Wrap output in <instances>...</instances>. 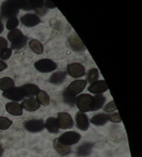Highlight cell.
Returning <instances> with one entry per match:
<instances>
[{
	"mask_svg": "<svg viewBox=\"0 0 142 157\" xmlns=\"http://www.w3.org/2000/svg\"><path fill=\"white\" fill-rule=\"evenodd\" d=\"M12 55V50L9 48H4L2 51H0V59L3 60H6L9 59Z\"/></svg>",
	"mask_w": 142,
	"mask_h": 157,
	"instance_id": "cell-33",
	"label": "cell"
},
{
	"mask_svg": "<svg viewBox=\"0 0 142 157\" xmlns=\"http://www.w3.org/2000/svg\"><path fill=\"white\" fill-rule=\"evenodd\" d=\"M3 152H4V149L2 147V145H1V143H0V157L2 156Z\"/></svg>",
	"mask_w": 142,
	"mask_h": 157,
	"instance_id": "cell-38",
	"label": "cell"
},
{
	"mask_svg": "<svg viewBox=\"0 0 142 157\" xmlns=\"http://www.w3.org/2000/svg\"><path fill=\"white\" fill-rule=\"evenodd\" d=\"M6 110L13 116H22L23 114V108L21 105L15 102H8L6 105Z\"/></svg>",
	"mask_w": 142,
	"mask_h": 157,
	"instance_id": "cell-16",
	"label": "cell"
},
{
	"mask_svg": "<svg viewBox=\"0 0 142 157\" xmlns=\"http://www.w3.org/2000/svg\"><path fill=\"white\" fill-rule=\"evenodd\" d=\"M107 115L108 120L110 121L112 123H118L121 122V118L120 117V115L118 112H112V113H109Z\"/></svg>",
	"mask_w": 142,
	"mask_h": 157,
	"instance_id": "cell-32",
	"label": "cell"
},
{
	"mask_svg": "<svg viewBox=\"0 0 142 157\" xmlns=\"http://www.w3.org/2000/svg\"><path fill=\"white\" fill-rule=\"evenodd\" d=\"M67 76V71H59L51 75L49 78V82L54 85H61L64 82Z\"/></svg>",
	"mask_w": 142,
	"mask_h": 157,
	"instance_id": "cell-19",
	"label": "cell"
},
{
	"mask_svg": "<svg viewBox=\"0 0 142 157\" xmlns=\"http://www.w3.org/2000/svg\"><path fill=\"white\" fill-rule=\"evenodd\" d=\"M36 100L40 105H42L44 106H47L49 105L50 98L48 94L45 91L40 90L36 94Z\"/></svg>",
	"mask_w": 142,
	"mask_h": 157,
	"instance_id": "cell-25",
	"label": "cell"
},
{
	"mask_svg": "<svg viewBox=\"0 0 142 157\" xmlns=\"http://www.w3.org/2000/svg\"><path fill=\"white\" fill-rule=\"evenodd\" d=\"M21 106L28 112H35L40 109V104L35 98H28L22 102Z\"/></svg>",
	"mask_w": 142,
	"mask_h": 157,
	"instance_id": "cell-17",
	"label": "cell"
},
{
	"mask_svg": "<svg viewBox=\"0 0 142 157\" xmlns=\"http://www.w3.org/2000/svg\"><path fill=\"white\" fill-rule=\"evenodd\" d=\"M108 121L107 115L103 113H99L93 116L90 119V122L94 125L97 126H102L107 123Z\"/></svg>",
	"mask_w": 142,
	"mask_h": 157,
	"instance_id": "cell-22",
	"label": "cell"
},
{
	"mask_svg": "<svg viewBox=\"0 0 142 157\" xmlns=\"http://www.w3.org/2000/svg\"><path fill=\"white\" fill-rule=\"evenodd\" d=\"M45 128L48 132L52 134H57L59 132V125L57 119L54 117H49L46 119L45 123Z\"/></svg>",
	"mask_w": 142,
	"mask_h": 157,
	"instance_id": "cell-18",
	"label": "cell"
},
{
	"mask_svg": "<svg viewBox=\"0 0 142 157\" xmlns=\"http://www.w3.org/2000/svg\"><path fill=\"white\" fill-rule=\"evenodd\" d=\"M63 98L65 103L70 105L71 107H73L76 104V100H77V98H76V96L71 95V94L68 93L66 90L63 92Z\"/></svg>",
	"mask_w": 142,
	"mask_h": 157,
	"instance_id": "cell-29",
	"label": "cell"
},
{
	"mask_svg": "<svg viewBox=\"0 0 142 157\" xmlns=\"http://www.w3.org/2000/svg\"><path fill=\"white\" fill-rule=\"evenodd\" d=\"M56 119L58 121L59 128L62 129L72 128L74 124L72 116L67 112H59Z\"/></svg>",
	"mask_w": 142,
	"mask_h": 157,
	"instance_id": "cell-6",
	"label": "cell"
},
{
	"mask_svg": "<svg viewBox=\"0 0 142 157\" xmlns=\"http://www.w3.org/2000/svg\"><path fill=\"white\" fill-rule=\"evenodd\" d=\"M94 144L91 143H85L81 145L77 149L76 154L78 156H87L92 153Z\"/></svg>",
	"mask_w": 142,
	"mask_h": 157,
	"instance_id": "cell-20",
	"label": "cell"
},
{
	"mask_svg": "<svg viewBox=\"0 0 142 157\" xmlns=\"http://www.w3.org/2000/svg\"><path fill=\"white\" fill-rule=\"evenodd\" d=\"M108 89L105 80H101L92 83L88 87V91L94 94H101L104 93Z\"/></svg>",
	"mask_w": 142,
	"mask_h": 157,
	"instance_id": "cell-12",
	"label": "cell"
},
{
	"mask_svg": "<svg viewBox=\"0 0 142 157\" xmlns=\"http://www.w3.org/2000/svg\"><path fill=\"white\" fill-rule=\"evenodd\" d=\"M21 89L23 91L25 96H33L36 95L37 92L40 90V88L34 84H26V85L21 86Z\"/></svg>",
	"mask_w": 142,
	"mask_h": 157,
	"instance_id": "cell-21",
	"label": "cell"
},
{
	"mask_svg": "<svg viewBox=\"0 0 142 157\" xmlns=\"http://www.w3.org/2000/svg\"><path fill=\"white\" fill-rule=\"evenodd\" d=\"M24 128L32 133H37L45 129V123L42 119H31L24 124Z\"/></svg>",
	"mask_w": 142,
	"mask_h": 157,
	"instance_id": "cell-8",
	"label": "cell"
},
{
	"mask_svg": "<svg viewBox=\"0 0 142 157\" xmlns=\"http://www.w3.org/2000/svg\"><path fill=\"white\" fill-rule=\"evenodd\" d=\"M18 4L20 9L29 10L42 7L44 1H18Z\"/></svg>",
	"mask_w": 142,
	"mask_h": 157,
	"instance_id": "cell-15",
	"label": "cell"
},
{
	"mask_svg": "<svg viewBox=\"0 0 142 157\" xmlns=\"http://www.w3.org/2000/svg\"><path fill=\"white\" fill-rule=\"evenodd\" d=\"M117 109V108L116 107V105L114 103V101H110L109 103L105 105L104 107V112H108V113H110V112H113L114 111H116Z\"/></svg>",
	"mask_w": 142,
	"mask_h": 157,
	"instance_id": "cell-34",
	"label": "cell"
},
{
	"mask_svg": "<svg viewBox=\"0 0 142 157\" xmlns=\"http://www.w3.org/2000/svg\"><path fill=\"white\" fill-rule=\"evenodd\" d=\"M20 21L24 26L33 27L39 24L41 22V20L37 15L28 13V14L24 15L20 18Z\"/></svg>",
	"mask_w": 142,
	"mask_h": 157,
	"instance_id": "cell-13",
	"label": "cell"
},
{
	"mask_svg": "<svg viewBox=\"0 0 142 157\" xmlns=\"http://www.w3.org/2000/svg\"><path fill=\"white\" fill-rule=\"evenodd\" d=\"M2 96L13 101H20L25 97L21 87H13L9 90L3 92Z\"/></svg>",
	"mask_w": 142,
	"mask_h": 157,
	"instance_id": "cell-10",
	"label": "cell"
},
{
	"mask_svg": "<svg viewBox=\"0 0 142 157\" xmlns=\"http://www.w3.org/2000/svg\"><path fill=\"white\" fill-rule=\"evenodd\" d=\"M35 68L42 73H49L57 69V64L50 59L45 58L35 62Z\"/></svg>",
	"mask_w": 142,
	"mask_h": 157,
	"instance_id": "cell-5",
	"label": "cell"
},
{
	"mask_svg": "<svg viewBox=\"0 0 142 157\" xmlns=\"http://www.w3.org/2000/svg\"><path fill=\"white\" fill-rule=\"evenodd\" d=\"M8 39L11 42V48L10 49L19 50L23 48L26 44L28 37L24 36L20 29H15L10 31L7 36Z\"/></svg>",
	"mask_w": 142,
	"mask_h": 157,
	"instance_id": "cell-1",
	"label": "cell"
},
{
	"mask_svg": "<svg viewBox=\"0 0 142 157\" xmlns=\"http://www.w3.org/2000/svg\"><path fill=\"white\" fill-rule=\"evenodd\" d=\"M87 82L85 80H77L73 81L67 86L66 91L71 95L76 96L84 90L87 85Z\"/></svg>",
	"mask_w": 142,
	"mask_h": 157,
	"instance_id": "cell-9",
	"label": "cell"
},
{
	"mask_svg": "<svg viewBox=\"0 0 142 157\" xmlns=\"http://www.w3.org/2000/svg\"><path fill=\"white\" fill-rule=\"evenodd\" d=\"M76 105L81 112H94V96L88 94H81L77 97Z\"/></svg>",
	"mask_w": 142,
	"mask_h": 157,
	"instance_id": "cell-2",
	"label": "cell"
},
{
	"mask_svg": "<svg viewBox=\"0 0 142 157\" xmlns=\"http://www.w3.org/2000/svg\"><path fill=\"white\" fill-rule=\"evenodd\" d=\"M3 31H4V25L3 24H2L1 20H0V34H1Z\"/></svg>",
	"mask_w": 142,
	"mask_h": 157,
	"instance_id": "cell-37",
	"label": "cell"
},
{
	"mask_svg": "<svg viewBox=\"0 0 142 157\" xmlns=\"http://www.w3.org/2000/svg\"><path fill=\"white\" fill-rule=\"evenodd\" d=\"M19 25V20L16 17H12L8 19L6 21V29L9 31H12L17 28Z\"/></svg>",
	"mask_w": 142,
	"mask_h": 157,
	"instance_id": "cell-31",
	"label": "cell"
},
{
	"mask_svg": "<svg viewBox=\"0 0 142 157\" xmlns=\"http://www.w3.org/2000/svg\"><path fill=\"white\" fill-rule=\"evenodd\" d=\"M19 8L18 1L4 2L1 6V15L4 18L16 17L18 14Z\"/></svg>",
	"mask_w": 142,
	"mask_h": 157,
	"instance_id": "cell-3",
	"label": "cell"
},
{
	"mask_svg": "<svg viewBox=\"0 0 142 157\" xmlns=\"http://www.w3.org/2000/svg\"><path fill=\"white\" fill-rule=\"evenodd\" d=\"M8 47V42L6 40L4 37H0V51H2L4 48H6Z\"/></svg>",
	"mask_w": 142,
	"mask_h": 157,
	"instance_id": "cell-35",
	"label": "cell"
},
{
	"mask_svg": "<svg viewBox=\"0 0 142 157\" xmlns=\"http://www.w3.org/2000/svg\"><path fill=\"white\" fill-rule=\"evenodd\" d=\"M76 127L81 131H87L89 127V121L85 113L81 112L76 113Z\"/></svg>",
	"mask_w": 142,
	"mask_h": 157,
	"instance_id": "cell-11",
	"label": "cell"
},
{
	"mask_svg": "<svg viewBox=\"0 0 142 157\" xmlns=\"http://www.w3.org/2000/svg\"><path fill=\"white\" fill-rule=\"evenodd\" d=\"M7 68V64L4 61L0 59V71H4Z\"/></svg>",
	"mask_w": 142,
	"mask_h": 157,
	"instance_id": "cell-36",
	"label": "cell"
},
{
	"mask_svg": "<svg viewBox=\"0 0 142 157\" xmlns=\"http://www.w3.org/2000/svg\"><path fill=\"white\" fill-rule=\"evenodd\" d=\"M53 146L57 152L62 156H65L71 152V147L69 146H66L61 144L58 142V139H55L53 141Z\"/></svg>",
	"mask_w": 142,
	"mask_h": 157,
	"instance_id": "cell-23",
	"label": "cell"
},
{
	"mask_svg": "<svg viewBox=\"0 0 142 157\" xmlns=\"http://www.w3.org/2000/svg\"><path fill=\"white\" fill-rule=\"evenodd\" d=\"M81 134L76 132H66L61 135L58 139H57L59 143L61 144L70 146L75 145L79 142L81 140Z\"/></svg>",
	"mask_w": 142,
	"mask_h": 157,
	"instance_id": "cell-4",
	"label": "cell"
},
{
	"mask_svg": "<svg viewBox=\"0 0 142 157\" xmlns=\"http://www.w3.org/2000/svg\"><path fill=\"white\" fill-rule=\"evenodd\" d=\"M29 47L35 53L38 55L42 54L44 51L43 45L36 40H32L29 42Z\"/></svg>",
	"mask_w": 142,
	"mask_h": 157,
	"instance_id": "cell-26",
	"label": "cell"
},
{
	"mask_svg": "<svg viewBox=\"0 0 142 157\" xmlns=\"http://www.w3.org/2000/svg\"><path fill=\"white\" fill-rule=\"evenodd\" d=\"M68 42H69V44L72 49L76 51H83L85 49L83 42L81 41L80 37L76 33H73L69 36Z\"/></svg>",
	"mask_w": 142,
	"mask_h": 157,
	"instance_id": "cell-14",
	"label": "cell"
},
{
	"mask_svg": "<svg viewBox=\"0 0 142 157\" xmlns=\"http://www.w3.org/2000/svg\"><path fill=\"white\" fill-rule=\"evenodd\" d=\"M67 70L68 74L74 78H81L85 75V68L83 64L78 63V62L68 64Z\"/></svg>",
	"mask_w": 142,
	"mask_h": 157,
	"instance_id": "cell-7",
	"label": "cell"
},
{
	"mask_svg": "<svg viewBox=\"0 0 142 157\" xmlns=\"http://www.w3.org/2000/svg\"><path fill=\"white\" fill-rule=\"evenodd\" d=\"M13 121L9 118L0 116V130H6L12 125Z\"/></svg>",
	"mask_w": 142,
	"mask_h": 157,
	"instance_id": "cell-30",
	"label": "cell"
},
{
	"mask_svg": "<svg viewBox=\"0 0 142 157\" xmlns=\"http://www.w3.org/2000/svg\"><path fill=\"white\" fill-rule=\"evenodd\" d=\"M106 101V98L101 94H97L94 96V111L99 110L103 107Z\"/></svg>",
	"mask_w": 142,
	"mask_h": 157,
	"instance_id": "cell-27",
	"label": "cell"
},
{
	"mask_svg": "<svg viewBox=\"0 0 142 157\" xmlns=\"http://www.w3.org/2000/svg\"><path fill=\"white\" fill-rule=\"evenodd\" d=\"M99 70L96 68H93V69H89L88 72H87L86 81H87L89 83L92 84L97 81L98 79H99Z\"/></svg>",
	"mask_w": 142,
	"mask_h": 157,
	"instance_id": "cell-28",
	"label": "cell"
},
{
	"mask_svg": "<svg viewBox=\"0 0 142 157\" xmlns=\"http://www.w3.org/2000/svg\"><path fill=\"white\" fill-rule=\"evenodd\" d=\"M13 87H15V82L12 78L4 77L0 79V89L2 91H6Z\"/></svg>",
	"mask_w": 142,
	"mask_h": 157,
	"instance_id": "cell-24",
	"label": "cell"
}]
</instances>
